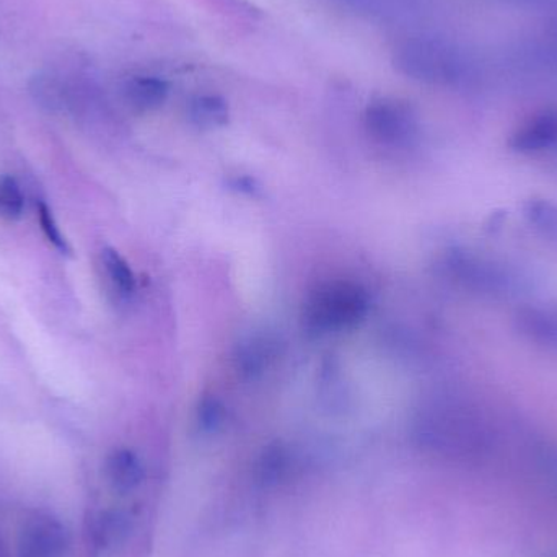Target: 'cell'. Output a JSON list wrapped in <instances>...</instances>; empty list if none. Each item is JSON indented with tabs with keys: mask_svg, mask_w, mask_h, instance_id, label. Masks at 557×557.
Returning a JSON list of instances; mask_svg holds the SVG:
<instances>
[{
	"mask_svg": "<svg viewBox=\"0 0 557 557\" xmlns=\"http://www.w3.org/2000/svg\"><path fill=\"white\" fill-rule=\"evenodd\" d=\"M101 264L116 294L124 298L131 297L136 290V276L127 261L113 248H104L101 251Z\"/></svg>",
	"mask_w": 557,
	"mask_h": 557,
	"instance_id": "cell-14",
	"label": "cell"
},
{
	"mask_svg": "<svg viewBox=\"0 0 557 557\" xmlns=\"http://www.w3.org/2000/svg\"><path fill=\"white\" fill-rule=\"evenodd\" d=\"M396 69L421 84H457L463 74L460 54L445 41L435 38H409L395 49Z\"/></svg>",
	"mask_w": 557,
	"mask_h": 557,
	"instance_id": "cell-4",
	"label": "cell"
},
{
	"mask_svg": "<svg viewBox=\"0 0 557 557\" xmlns=\"http://www.w3.org/2000/svg\"><path fill=\"white\" fill-rule=\"evenodd\" d=\"M131 532V519L121 510L101 512L94 523V542L100 549L121 545Z\"/></svg>",
	"mask_w": 557,
	"mask_h": 557,
	"instance_id": "cell-13",
	"label": "cell"
},
{
	"mask_svg": "<svg viewBox=\"0 0 557 557\" xmlns=\"http://www.w3.org/2000/svg\"><path fill=\"white\" fill-rule=\"evenodd\" d=\"M25 209L22 188L12 176L0 178V218L7 221H18Z\"/></svg>",
	"mask_w": 557,
	"mask_h": 557,
	"instance_id": "cell-17",
	"label": "cell"
},
{
	"mask_svg": "<svg viewBox=\"0 0 557 557\" xmlns=\"http://www.w3.org/2000/svg\"><path fill=\"white\" fill-rule=\"evenodd\" d=\"M189 120L201 129H218L228 123L227 101L218 95H199L189 103Z\"/></svg>",
	"mask_w": 557,
	"mask_h": 557,
	"instance_id": "cell-12",
	"label": "cell"
},
{
	"mask_svg": "<svg viewBox=\"0 0 557 557\" xmlns=\"http://www.w3.org/2000/svg\"><path fill=\"white\" fill-rule=\"evenodd\" d=\"M38 219L46 238H48V240L51 242V244L54 245L61 253H71L67 240H65L64 235L61 234V228L55 224L54 215H52L51 209L48 208L46 202L41 201L38 205Z\"/></svg>",
	"mask_w": 557,
	"mask_h": 557,
	"instance_id": "cell-19",
	"label": "cell"
},
{
	"mask_svg": "<svg viewBox=\"0 0 557 557\" xmlns=\"http://www.w3.org/2000/svg\"><path fill=\"white\" fill-rule=\"evenodd\" d=\"M370 310V297L362 285L331 281L318 285L304 305L301 321L314 336L343 333L359 326Z\"/></svg>",
	"mask_w": 557,
	"mask_h": 557,
	"instance_id": "cell-2",
	"label": "cell"
},
{
	"mask_svg": "<svg viewBox=\"0 0 557 557\" xmlns=\"http://www.w3.org/2000/svg\"><path fill=\"white\" fill-rule=\"evenodd\" d=\"M277 343L264 334H251L238 344L235 352L238 372L247 380H258L276 359Z\"/></svg>",
	"mask_w": 557,
	"mask_h": 557,
	"instance_id": "cell-9",
	"label": "cell"
},
{
	"mask_svg": "<svg viewBox=\"0 0 557 557\" xmlns=\"http://www.w3.org/2000/svg\"><path fill=\"white\" fill-rule=\"evenodd\" d=\"M108 481L116 493L127 494L136 490L144 480V468L139 457L127 448H117L108 457Z\"/></svg>",
	"mask_w": 557,
	"mask_h": 557,
	"instance_id": "cell-11",
	"label": "cell"
},
{
	"mask_svg": "<svg viewBox=\"0 0 557 557\" xmlns=\"http://www.w3.org/2000/svg\"><path fill=\"white\" fill-rule=\"evenodd\" d=\"M290 470V454L284 445L268 447L257 463V478L264 486H274L284 480Z\"/></svg>",
	"mask_w": 557,
	"mask_h": 557,
	"instance_id": "cell-15",
	"label": "cell"
},
{
	"mask_svg": "<svg viewBox=\"0 0 557 557\" xmlns=\"http://www.w3.org/2000/svg\"><path fill=\"white\" fill-rule=\"evenodd\" d=\"M363 123L373 143L385 149H408L418 139V114L406 101L396 98L372 101L367 107Z\"/></svg>",
	"mask_w": 557,
	"mask_h": 557,
	"instance_id": "cell-5",
	"label": "cell"
},
{
	"mask_svg": "<svg viewBox=\"0 0 557 557\" xmlns=\"http://www.w3.org/2000/svg\"><path fill=\"white\" fill-rule=\"evenodd\" d=\"M169 94L166 81L156 75H134L123 85L124 101L140 113L162 107Z\"/></svg>",
	"mask_w": 557,
	"mask_h": 557,
	"instance_id": "cell-10",
	"label": "cell"
},
{
	"mask_svg": "<svg viewBox=\"0 0 557 557\" xmlns=\"http://www.w3.org/2000/svg\"><path fill=\"white\" fill-rule=\"evenodd\" d=\"M510 146L522 153L557 150V111L545 110L523 121L512 134Z\"/></svg>",
	"mask_w": 557,
	"mask_h": 557,
	"instance_id": "cell-7",
	"label": "cell"
},
{
	"mask_svg": "<svg viewBox=\"0 0 557 557\" xmlns=\"http://www.w3.org/2000/svg\"><path fill=\"white\" fill-rule=\"evenodd\" d=\"M71 545L67 529L52 517H36L23 527L18 557H64Z\"/></svg>",
	"mask_w": 557,
	"mask_h": 557,
	"instance_id": "cell-6",
	"label": "cell"
},
{
	"mask_svg": "<svg viewBox=\"0 0 557 557\" xmlns=\"http://www.w3.org/2000/svg\"><path fill=\"white\" fill-rule=\"evenodd\" d=\"M517 330L525 339L557 354V307L535 305L522 308L516 318Z\"/></svg>",
	"mask_w": 557,
	"mask_h": 557,
	"instance_id": "cell-8",
	"label": "cell"
},
{
	"mask_svg": "<svg viewBox=\"0 0 557 557\" xmlns=\"http://www.w3.org/2000/svg\"><path fill=\"white\" fill-rule=\"evenodd\" d=\"M224 421V406L218 398H205L198 406V424L202 431L212 432Z\"/></svg>",
	"mask_w": 557,
	"mask_h": 557,
	"instance_id": "cell-20",
	"label": "cell"
},
{
	"mask_svg": "<svg viewBox=\"0 0 557 557\" xmlns=\"http://www.w3.org/2000/svg\"><path fill=\"white\" fill-rule=\"evenodd\" d=\"M527 218L533 225L543 232L545 237L557 242V208L552 202H532L527 211Z\"/></svg>",
	"mask_w": 557,
	"mask_h": 557,
	"instance_id": "cell-18",
	"label": "cell"
},
{
	"mask_svg": "<svg viewBox=\"0 0 557 557\" xmlns=\"http://www.w3.org/2000/svg\"><path fill=\"white\" fill-rule=\"evenodd\" d=\"M32 94L41 107L58 110L69 98V87L59 75L45 72L32 81Z\"/></svg>",
	"mask_w": 557,
	"mask_h": 557,
	"instance_id": "cell-16",
	"label": "cell"
},
{
	"mask_svg": "<svg viewBox=\"0 0 557 557\" xmlns=\"http://www.w3.org/2000/svg\"><path fill=\"white\" fill-rule=\"evenodd\" d=\"M442 273L458 287L484 297H516L525 287V278L516 268L496 258L467 250H454L442 260Z\"/></svg>",
	"mask_w": 557,
	"mask_h": 557,
	"instance_id": "cell-3",
	"label": "cell"
},
{
	"mask_svg": "<svg viewBox=\"0 0 557 557\" xmlns=\"http://www.w3.org/2000/svg\"><path fill=\"white\" fill-rule=\"evenodd\" d=\"M422 442L451 455L480 454L490 445V428L483 416L461 401L437 403L419 422Z\"/></svg>",
	"mask_w": 557,
	"mask_h": 557,
	"instance_id": "cell-1",
	"label": "cell"
}]
</instances>
